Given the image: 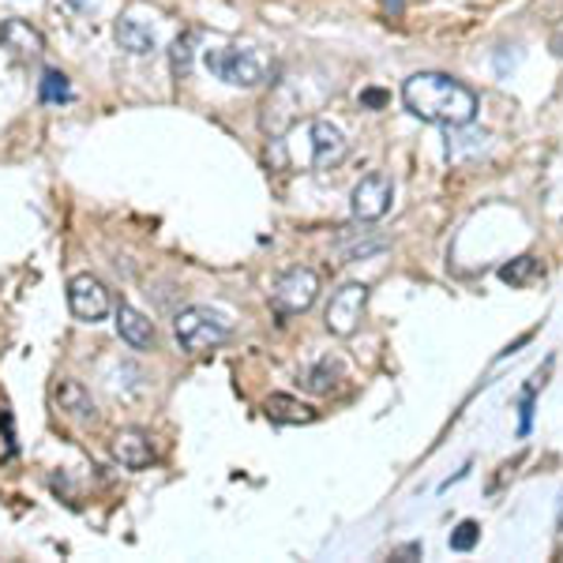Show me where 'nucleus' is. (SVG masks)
I'll return each instance as SVG.
<instances>
[{
  "label": "nucleus",
  "mask_w": 563,
  "mask_h": 563,
  "mask_svg": "<svg viewBox=\"0 0 563 563\" xmlns=\"http://www.w3.org/2000/svg\"><path fill=\"white\" fill-rule=\"evenodd\" d=\"M402 102L417 121L440 124V129L474 124L481 109L477 90L466 87L455 76H448V71H413L402 84Z\"/></svg>",
  "instance_id": "nucleus-1"
},
{
  "label": "nucleus",
  "mask_w": 563,
  "mask_h": 563,
  "mask_svg": "<svg viewBox=\"0 0 563 563\" xmlns=\"http://www.w3.org/2000/svg\"><path fill=\"white\" fill-rule=\"evenodd\" d=\"M174 334L185 353H211L233 339V327L222 312L203 305H188L174 316Z\"/></svg>",
  "instance_id": "nucleus-2"
},
{
  "label": "nucleus",
  "mask_w": 563,
  "mask_h": 563,
  "mask_svg": "<svg viewBox=\"0 0 563 563\" xmlns=\"http://www.w3.org/2000/svg\"><path fill=\"white\" fill-rule=\"evenodd\" d=\"M316 297H320V275L312 267H289L271 289V308L278 316H301L316 305Z\"/></svg>",
  "instance_id": "nucleus-3"
},
{
  "label": "nucleus",
  "mask_w": 563,
  "mask_h": 563,
  "mask_svg": "<svg viewBox=\"0 0 563 563\" xmlns=\"http://www.w3.org/2000/svg\"><path fill=\"white\" fill-rule=\"evenodd\" d=\"M368 308V286L365 282H346L331 294V301L323 308V327L334 334V339H350L353 331L365 320Z\"/></svg>",
  "instance_id": "nucleus-4"
},
{
  "label": "nucleus",
  "mask_w": 563,
  "mask_h": 563,
  "mask_svg": "<svg viewBox=\"0 0 563 563\" xmlns=\"http://www.w3.org/2000/svg\"><path fill=\"white\" fill-rule=\"evenodd\" d=\"M207 68L230 87H260L267 84V65L252 49H207Z\"/></svg>",
  "instance_id": "nucleus-5"
},
{
  "label": "nucleus",
  "mask_w": 563,
  "mask_h": 563,
  "mask_svg": "<svg viewBox=\"0 0 563 563\" xmlns=\"http://www.w3.org/2000/svg\"><path fill=\"white\" fill-rule=\"evenodd\" d=\"M390 203H395V185H390L387 174H368L361 177L357 185H353V196H350V211L357 218L361 225H372L379 222Z\"/></svg>",
  "instance_id": "nucleus-6"
},
{
  "label": "nucleus",
  "mask_w": 563,
  "mask_h": 563,
  "mask_svg": "<svg viewBox=\"0 0 563 563\" xmlns=\"http://www.w3.org/2000/svg\"><path fill=\"white\" fill-rule=\"evenodd\" d=\"M68 308H71V316H76L79 323H102L109 316V308H113L106 282L95 278V275L68 278Z\"/></svg>",
  "instance_id": "nucleus-7"
},
{
  "label": "nucleus",
  "mask_w": 563,
  "mask_h": 563,
  "mask_svg": "<svg viewBox=\"0 0 563 563\" xmlns=\"http://www.w3.org/2000/svg\"><path fill=\"white\" fill-rule=\"evenodd\" d=\"M308 143H312V169H334V166H342L350 154L346 135H342L339 124H331V121L308 124Z\"/></svg>",
  "instance_id": "nucleus-8"
},
{
  "label": "nucleus",
  "mask_w": 563,
  "mask_h": 563,
  "mask_svg": "<svg viewBox=\"0 0 563 563\" xmlns=\"http://www.w3.org/2000/svg\"><path fill=\"white\" fill-rule=\"evenodd\" d=\"M0 49L20 65H31L45 53V38L38 26H31L26 20H4L0 23Z\"/></svg>",
  "instance_id": "nucleus-9"
},
{
  "label": "nucleus",
  "mask_w": 563,
  "mask_h": 563,
  "mask_svg": "<svg viewBox=\"0 0 563 563\" xmlns=\"http://www.w3.org/2000/svg\"><path fill=\"white\" fill-rule=\"evenodd\" d=\"M117 334H121V339L140 353L158 346V331H154V323L132 305H117Z\"/></svg>",
  "instance_id": "nucleus-10"
},
{
  "label": "nucleus",
  "mask_w": 563,
  "mask_h": 563,
  "mask_svg": "<svg viewBox=\"0 0 563 563\" xmlns=\"http://www.w3.org/2000/svg\"><path fill=\"white\" fill-rule=\"evenodd\" d=\"M113 459L124 470H147L154 462V443L143 429H121L113 435Z\"/></svg>",
  "instance_id": "nucleus-11"
},
{
  "label": "nucleus",
  "mask_w": 563,
  "mask_h": 563,
  "mask_svg": "<svg viewBox=\"0 0 563 563\" xmlns=\"http://www.w3.org/2000/svg\"><path fill=\"white\" fill-rule=\"evenodd\" d=\"M117 34V45H121L124 53H132V57H147V53L158 45V38H154V26L135 20V15H121L113 26Z\"/></svg>",
  "instance_id": "nucleus-12"
},
{
  "label": "nucleus",
  "mask_w": 563,
  "mask_h": 563,
  "mask_svg": "<svg viewBox=\"0 0 563 563\" xmlns=\"http://www.w3.org/2000/svg\"><path fill=\"white\" fill-rule=\"evenodd\" d=\"M57 406L76 421H98V406L90 398V390L79 379H60L57 384Z\"/></svg>",
  "instance_id": "nucleus-13"
},
{
  "label": "nucleus",
  "mask_w": 563,
  "mask_h": 563,
  "mask_svg": "<svg viewBox=\"0 0 563 563\" xmlns=\"http://www.w3.org/2000/svg\"><path fill=\"white\" fill-rule=\"evenodd\" d=\"M263 413H267L271 421H278V424H308V421H316V410H308L301 398H294V395H271L267 402H263Z\"/></svg>",
  "instance_id": "nucleus-14"
},
{
  "label": "nucleus",
  "mask_w": 563,
  "mask_h": 563,
  "mask_svg": "<svg viewBox=\"0 0 563 563\" xmlns=\"http://www.w3.org/2000/svg\"><path fill=\"white\" fill-rule=\"evenodd\" d=\"M196 60V34H180V38L169 45V68L174 76H188Z\"/></svg>",
  "instance_id": "nucleus-15"
},
{
  "label": "nucleus",
  "mask_w": 563,
  "mask_h": 563,
  "mask_svg": "<svg viewBox=\"0 0 563 563\" xmlns=\"http://www.w3.org/2000/svg\"><path fill=\"white\" fill-rule=\"evenodd\" d=\"M334 376H339V368H334L331 361H320V365H316V368L305 376V387L312 390V395H331L334 384H339Z\"/></svg>",
  "instance_id": "nucleus-16"
},
{
  "label": "nucleus",
  "mask_w": 563,
  "mask_h": 563,
  "mask_svg": "<svg viewBox=\"0 0 563 563\" xmlns=\"http://www.w3.org/2000/svg\"><path fill=\"white\" fill-rule=\"evenodd\" d=\"M538 275V260L533 256H519L515 263H507V267H499V278L507 282V286H522V282H530Z\"/></svg>",
  "instance_id": "nucleus-17"
},
{
  "label": "nucleus",
  "mask_w": 563,
  "mask_h": 563,
  "mask_svg": "<svg viewBox=\"0 0 563 563\" xmlns=\"http://www.w3.org/2000/svg\"><path fill=\"white\" fill-rule=\"evenodd\" d=\"M477 541H481V526L474 519L459 522V530L451 533V549H455V552H474Z\"/></svg>",
  "instance_id": "nucleus-18"
},
{
  "label": "nucleus",
  "mask_w": 563,
  "mask_h": 563,
  "mask_svg": "<svg viewBox=\"0 0 563 563\" xmlns=\"http://www.w3.org/2000/svg\"><path fill=\"white\" fill-rule=\"evenodd\" d=\"M68 98V79L60 71H45L42 79V102H65Z\"/></svg>",
  "instance_id": "nucleus-19"
},
{
  "label": "nucleus",
  "mask_w": 563,
  "mask_h": 563,
  "mask_svg": "<svg viewBox=\"0 0 563 563\" xmlns=\"http://www.w3.org/2000/svg\"><path fill=\"white\" fill-rule=\"evenodd\" d=\"M549 49L556 53V57L563 60V20L552 26V34H549Z\"/></svg>",
  "instance_id": "nucleus-20"
}]
</instances>
